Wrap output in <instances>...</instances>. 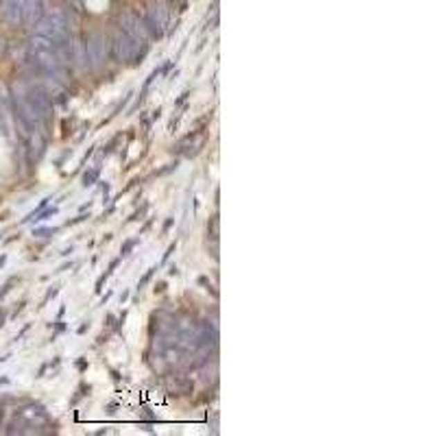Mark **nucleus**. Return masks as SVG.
<instances>
[{
    "label": "nucleus",
    "mask_w": 436,
    "mask_h": 436,
    "mask_svg": "<svg viewBox=\"0 0 436 436\" xmlns=\"http://www.w3.org/2000/svg\"><path fill=\"white\" fill-rule=\"evenodd\" d=\"M140 329H142V317L140 314H131V321L127 325V336L133 345L140 342Z\"/></svg>",
    "instance_id": "1"
}]
</instances>
